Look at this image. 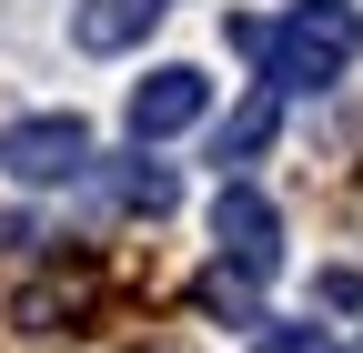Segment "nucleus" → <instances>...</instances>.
Segmentation results:
<instances>
[{
    "label": "nucleus",
    "mask_w": 363,
    "mask_h": 353,
    "mask_svg": "<svg viewBox=\"0 0 363 353\" xmlns=\"http://www.w3.org/2000/svg\"><path fill=\"white\" fill-rule=\"evenodd\" d=\"M363 51V11L353 0H293L283 21H272L262 40V81L272 91H323V81H343Z\"/></svg>",
    "instance_id": "nucleus-1"
},
{
    "label": "nucleus",
    "mask_w": 363,
    "mask_h": 353,
    "mask_svg": "<svg viewBox=\"0 0 363 353\" xmlns=\"http://www.w3.org/2000/svg\"><path fill=\"white\" fill-rule=\"evenodd\" d=\"M172 0H71V40L81 51H131V40H152V21Z\"/></svg>",
    "instance_id": "nucleus-5"
},
{
    "label": "nucleus",
    "mask_w": 363,
    "mask_h": 353,
    "mask_svg": "<svg viewBox=\"0 0 363 353\" xmlns=\"http://www.w3.org/2000/svg\"><path fill=\"white\" fill-rule=\"evenodd\" d=\"M222 40H233V61H262V40H272V21H252V11H233V21H222Z\"/></svg>",
    "instance_id": "nucleus-10"
},
{
    "label": "nucleus",
    "mask_w": 363,
    "mask_h": 353,
    "mask_svg": "<svg viewBox=\"0 0 363 353\" xmlns=\"http://www.w3.org/2000/svg\"><path fill=\"white\" fill-rule=\"evenodd\" d=\"M252 353H333V343H323V323H262Z\"/></svg>",
    "instance_id": "nucleus-9"
},
{
    "label": "nucleus",
    "mask_w": 363,
    "mask_h": 353,
    "mask_svg": "<svg viewBox=\"0 0 363 353\" xmlns=\"http://www.w3.org/2000/svg\"><path fill=\"white\" fill-rule=\"evenodd\" d=\"M272 131H283V91H252L233 121L212 131V162H222V182H233L242 162H262V152H272Z\"/></svg>",
    "instance_id": "nucleus-6"
},
{
    "label": "nucleus",
    "mask_w": 363,
    "mask_h": 353,
    "mask_svg": "<svg viewBox=\"0 0 363 353\" xmlns=\"http://www.w3.org/2000/svg\"><path fill=\"white\" fill-rule=\"evenodd\" d=\"M252 303H262V273H202V313H222V323H252Z\"/></svg>",
    "instance_id": "nucleus-8"
},
{
    "label": "nucleus",
    "mask_w": 363,
    "mask_h": 353,
    "mask_svg": "<svg viewBox=\"0 0 363 353\" xmlns=\"http://www.w3.org/2000/svg\"><path fill=\"white\" fill-rule=\"evenodd\" d=\"M212 242H222L233 273H272V262H283V212H272L252 182H222V202H212Z\"/></svg>",
    "instance_id": "nucleus-4"
},
{
    "label": "nucleus",
    "mask_w": 363,
    "mask_h": 353,
    "mask_svg": "<svg viewBox=\"0 0 363 353\" xmlns=\"http://www.w3.org/2000/svg\"><path fill=\"white\" fill-rule=\"evenodd\" d=\"M202 111H212V81H202L192 61H162L152 81H131V101H121L131 142H172V131H192Z\"/></svg>",
    "instance_id": "nucleus-3"
},
{
    "label": "nucleus",
    "mask_w": 363,
    "mask_h": 353,
    "mask_svg": "<svg viewBox=\"0 0 363 353\" xmlns=\"http://www.w3.org/2000/svg\"><path fill=\"white\" fill-rule=\"evenodd\" d=\"M353 353H363V343H353Z\"/></svg>",
    "instance_id": "nucleus-13"
},
{
    "label": "nucleus",
    "mask_w": 363,
    "mask_h": 353,
    "mask_svg": "<svg viewBox=\"0 0 363 353\" xmlns=\"http://www.w3.org/2000/svg\"><path fill=\"white\" fill-rule=\"evenodd\" d=\"M30 242H40V232L21 223V212H0V252H30Z\"/></svg>",
    "instance_id": "nucleus-12"
},
{
    "label": "nucleus",
    "mask_w": 363,
    "mask_h": 353,
    "mask_svg": "<svg viewBox=\"0 0 363 353\" xmlns=\"http://www.w3.org/2000/svg\"><path fill=\"white\" fill-rule=\"evenodd\" d=\"M313 293H323V303H333V313H363V273H323V283H313Z\"/></svg>",
    "instance_id": "nucleus-11"
},
{
    "label": "nucleus",
    "mask_w": 363,
    "mask_h": 353,
    "mask_svg": "<svg viewBox=\"0 0 363 353\" xmlns=\"http://www.w3.org/2000/svg\"><path fill=\"white\" fill-rule=\"evenodd\" d=\"M101 202L152 212V223H162V212L182 202V172H172V162H111V172H101Z\"/></svg>",
    "instance_id": "nucleus-7"
},
{
    "label": "nucleus",
    "mask_w": 363,
    "mask_h": 353,
    "mask_svg": "<svg viewBox=\"0 0 363 353\" xmlns=\"http://www.w3.org/2000/svg\"><path fill=\"white\" fill-rule=\"evenodd\" d=\"M0 172L11 182H71V172H91V121L81 111H21L0 131Z\"/></svg>",
    "instance_id": "nucleus-2"
}]
</instances>
